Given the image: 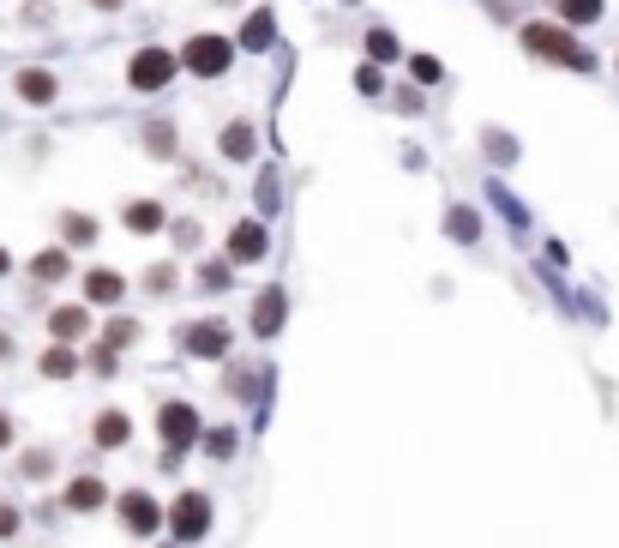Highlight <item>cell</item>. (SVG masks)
Here are the masks:
<instances>
[{
    "instance_id": "24",
    "label": "cell",
    "mask_w": 619,
    "mask_h": 548,
    "mask_svg": "<svg viewBox=\"0 0 619 548\" xmlns=\"http://www.w3.org/2000/svg\"><path fill=\"white\" fill-rule=\"evenodd\" d=\"M199 440H205V458H217V464H223V458H235L241 434H235V428H211V434H199Z\"/></svg>"
},
{
    "instance_id": "26",
    "label": "cell",
    "mask_w": 619,
    "mask_h": 548,
    "mask_svg": "<svg viewBox=\"0 0 619 548\" xmlns=\"http://www.w3.org/2000/svg\"><path fill=\"white\" fill-rule=\"evenodd\" d=\"M409 73H415V85H439V78H445V66H439L433 54H409Z\"/></svg>"
},
{
    "instance_id": "28",
    "label": "cell",
    "mask_w": 619,
    "mask_h": 548,
    "mask_svg": "<svg viewBox=\"0 0 619 548\" xmlns=\"http://www.w3.org/2000/svg\"><path fill=\"white\" fill-rule=\"evenodd\" d=\"M445 229H452V235H464V241H476V235H481V223H476V211H452V217H445Z\"/></svg>"
},
{
    "instance_id": "30",
    "label": "cell",
    "mask_w": 619,
    "mask_h": 548,
    "mask_svg": "<svg viewBox=\"0 0 619 548\" xmlns=\"http://www.w3.org/2000/svg\"><path fill=\"white\" fill-rule=\"evenodd\" d=\"M199 284H205V289H229V265H223V260H211L205 272H199Z\"/></svg>"
},
{
    "instance_id": "13",
    "label": "cell",
    "mask_w": 619,
    "mask_h": 548,
    "mask_svg": "<svg viewBox=\"0 0 619 548\" xmlns=\"http://www.w3.org/2000/svg\"><path fill=\"white\" fill-rule=\"evenodd\" d=\"M85 296H91L97 308H121V296H127V277L109 272V265H97V272L85 277Z\"/></svg>"
},
{
    "instance_id": "27",
    "label": "cell",
    "mask_w": 619,
    "mask_h": 548,
    "mask_svg": "<svg viewBox=\"0 0 619 548\" xmlns=\"http://www.w3.org/2000/svg\"><path fill=\"white\" fill-rule=\"evenodd\" d=\"M175 284H181V272H175V265H151V272H144V289H156V296H163V289H175Z\"/></svg>"
},
{
    "instance_id": "20",
    "label": "cell",
    "mask_w": 619,
    "mask_h": 548,
    "mask_svg": "<svg viewBox=\"0 0 619 548\" xmlns=\"http://www.w3.org/2000/svg\"><path fill=\"white\" fill-rule=\"evenodd\" d=\"M271 37H277V13L271 7H253V18L241 25V49H265Z\"/></svg>"
},
{
    "instance_id": "4",
    "label": "cell",
    "mask_w": 619,
    "mask_h": 548,
    "mask_svg": "<svg viewBox=\"0 0 619 548\" xmlns=\"http://www.w3.org/2000/svg\"><path fill=\"white\" fill-rule=\"evenodd\" d=\"M163 524L175 531V543H199V536H211V495L205 488H181L175 507L163 512Z\"/></svg>"
},
{
    "instance_id": "7",
    "label": "cell",
    "mask_w": 619,
    "mask_h": 548,
    "mask_svg": "<svg viewBox=\"0 0 619 548\" xmlns=\"http://www.w3.org/2000/svg\"><path fill=\"white\" fill-rule=\"evenodd\" d=\"M121 524H127L132 536H156L163 531V507H156L144 488H127V495H121Z\"/></svg>"
},
{
    "instance_id": "37",
    "label": "cell",
    "mask_w": 619,
    "mask_h": 548,
    "mask_svg": "<svg viewBox=\"0 0 619 548\" xmlns=\"http://www.w3.org/2000/svg\"><path fill=\"white\" fill-rule=\"evenodd\" d=\"M7 272H13V253H7V248H0V277H7Z\"/></svg>"
},
{
    "instance_id": "5",
    "label": "cell",
    "mask_w": 619,
    "mask_h": 548,
    "mask_svg": "<svg viewBox=\"0 0 619 548\" xmlns=\"http://www.w3.org/2000/svg\"><path fill=\"white\" fill-rule=\"evenodd\" d=\"M175 66H181V61H175V49H156V42H144V49L127 61V85L151 97V91H163L168 78H175Z\"/></svg>"
},
{
    "instance_id": "11",
    "label": "cell",
    "mask_w": 619,
    "mask_h": 548,
    "mask_svg": "<svg viewBox=\"0 0 619 548\" xmlns=\"http://www.w3.org/2000/svg\"><path fill=\"white\" fill-rule=\"evenodd\" d=\"M49 332H54V344H85L91 338V313L78 308V301H66V308L49 313Z\"/></svg>"
},
{
    "instance_id": "34",
    "label": "cell",
    "mask_w": 619,
    "mask_h": 548,
    "mask_svg": "<svg viewBox=\"0 0 619 548\" xmlns=\"http://www.w3.org/2000/svg\"><path fill=\"white\" fill-rule=\"evenodd\" d=\"M7 446H13V416L0 410V452H7Z\"/></svg>"
},
{
    "instance_id": "12",
    "label": "cell",
    "mask_w": 619,
    "mask_h": 548,
    "mask_svg": "<svg viewBox=\"0 0 619 548\" xmlns=\"http://www.w3.org/2000/svg\"><path fill=\"white\" fill-rule=\"evenodd\" d=\"M91 440L103 446V452H115V446H127V440H132V416H127V410H103V416L91 422Z\"/></svg>"
},
{
    "instance_id": "14",
    "label": "cell",
    "mask_w": 619,
    "mask_h": 548,
    "mask_svg": "<svg viewBox=\"0 0 619 548\" xmlns=\"http://www.w3.org/2000/svg\"><path fill=\"white\" fill-rule=\"evenodd\" d=\"M253 145H258L253 121H229V127L217 133V151L229 157V163H247V157H253Z\"/></svg>"
},
{
    "instance_id": "3",
    "label": "cell",
    "mask_w": 619,
    "mask_h": 548,
    "mask_svg": "<svg viewBox=\"0 0 619 548\" xmlns=\"http://www.w3.org/2000/svg\"><path fill=\"white\" fill-rule=\"evenodd\" d=\"M156 434H163V464H175L181 452H193V440L205 428H199V410L187 404V398H168V404L156 410Z\"/></svg>"
},
{
    "instance_id": "29",
    "label": "cell",
    "mask_w": 619,
    "mask_h": 548,
    "mask_svg": "<svg viewBox=\"0 0 619 548\" xmlns=\"http://www.w3.org/2000/svg\"><path fill=\"white\" fill-rule=\"evenodd\" d=\"M355 91H367V97H379L386 91V78H379V66L367 61V66H355Z\"/></svg>"
},
{
    "instance_id": "22",
    "label": "cell",
    "mask_w": 619,
    "mask_h": 548,
    "mask_svg": "<svg viewBox=\"0 0 619 548\" xmlns=\"http://www.w3.org/2000/svg\"><path fill=\"white\" fill-rule=\"evenodd\" d=\"M144 338V326H139V320H109V326H103V350H132V344H139Z\"/></svg>"
},
{
    "instance_id": "25",
    "label": "cell",
    "mask_w": 619,
    "mask_h": 548,
    "mask_svg": "<svg viewBox=\"0 0 619 548\" xmlns=\"http://www.w3.org/2000/svg\"><path fill=\"white\" fill-rule=\"evenodd\" d=\"M367 61H397V37H391V30H367Z\"/></svg>"
},
{
    "instance_id": "1",
    "label": "cell",
    "mask_w": 619,
    "mask_h": 548,
    "mask_svg": "<svg viewBox=\"0 0 619 548\" xmlns=\"http://www.w3.org/2000/svg\"><path fill=\"white\" fill-rule=\"evenodd\" d=\"M523 49L535 54V61H554V66H571V73H595V54L583 49L578 37H571L559 18H535V25H523Z\"/></svg>"
},
{
    "instance_id": "18",
    "label": "cell",
    "mask_w": 619,
    "mask_h": 548,
    "mask_svg": "<svg viewBox=\"0 0 619 548\" xmlns=\"http://www.w3.org/2000/svg\"><path fill=\"white\" fill-rule=\"evenodd\" d=\"M607 13V0H554V18L566 30H578V25H595V18Z\"/></svg>"
},
{
    "instance_id": "9",
    "label": "cell",
    "mask_w": 619,
    "mask_h": 548,
    "mask_svg": "<svg viewBox=\"0 0 619 548\" xmlns=\"http://www.w3.org/2000/svg\"><path fill=\"white\" fill-rule=\"evenodd\" d=\"M13 91H18V103H25V109H49L54 97H61V85H54L49 66H18Z\"/></svg>"
},
{
    "instance_id": "15",
    "label": "cell",
    "mask_w": 619,
    "mask_h": 548,
    "mask_svg": "<svg viewBox=\"0 0 619 548\" xmlns=\"http://www.w3.org/2000/svg\"><path fill=\"white\" fill-rule=\"evenodd\" d=\"M121 223H127L132 235H156L168 223V211L156 205V199H132V205H121Z\"/></svg>"
},
{
    "instance_id": "16",
    "label": "cell",
    "mask_w": 619,
    "mask_h": 548,
    "mask_svg": "<svg viewBox=\"0 0 619 548\" xmlns=\"http://www.w3.org/2000/svg\"><path fill=\"white\" fill-rule=\"evenodd\" d=\"M61 500H66V507H73V512H97V507H103V500H109V488H103V476H73Z\"/></svg>"
},
{
    "instance_id": "21",
    "label": "cell",
    "mask_w": 619,
    "mask_h": 548,
    "mask_svg": "<svg viewBox=\"0 0 619 548\" xmlns=\"http://www.w3.org/2000/svg\"><path fill=\"white\" fill-rule=\"evenodd\" d=\"M66 272H73V253H66V248H49V253L30 260V277H37V284H61Z\"/></svg>"
},
{
    "instance_id": "35",
    "label": "cell",
    "mask_w": 619,
    "mask_h": 548,
    "mask_svg": "<svg viewBox=\"0 0 619 548\" xmlns=\"http://www.w3.org/2000/svg\"><path fill=\"white\" fill-rule=\"evenodd\" d=\"M85 7H97V13H121L127 0H85Z\"/></svg>"
},
{
    "instance_id": "31",
    "label": "cell",
    "mask_w": 619,
    "mask_h": 548,
    "mask_svg": "<svg viewBox=\"0 0 619 548\" xmlns=\"http://www.w3.org/2000/svg\"><path fill=\"white\" fill-rule=\"evenodd\" d=\"M277 194H283V187H277V175H265V182H258V211H277V205H283Z\"/></svg>"
},
{
    "instance_id": "23",
    "label": "cell",
    "mask_w": 619,
    "mask_h": 548,
    "mask_svg": "<svg viewBox=\"0 0 619 548\" xmlns=\"http://www.w3.org/2000/svg\"><path fill=\"white\" fill-rule=\"evenodd\" d=\"M144 145H151V157H175V145H181V133L168 127V121H151V127H144Z\"/></svg>"
},
{
    "instance_id": "17",
    "label": "cell",
    "mask_w": 619,
    "mask_h": 548,
    "mask_svg": "<svg viewBox=\"0 0 619 548\" xmlns=\"http://www.w3.org/2000/svg\"><path fill=\"white\" fill-rule=\"evenodd\" d=\"M61 248H97V217H85V211H61Z\"/></svg>"
},
{
    "instance_id": "32",
    "label": "cell",
    "mask_w": 619,
    "mask_h": 548,
    "mask_svg": "<svg viewBox=\"0 0 619 548\" xmlns=\"http://www.w3.org/2000/svg\"><path fill=\"white\" fill-rule=\"evenodd\" d=\"M7 536H18V507L13 500H0V543H7Z\"/></svg>"
},
{
    "instance_id": "19",
    "label": "cell",
    "mask_w": 619,
    "mask_h": 548,
    "mask_svg": "<svg viewBox=\"0 0 619 548\" xmlns=\"http://www.w3.org/2000/svg\"><path fill=\"white\" fill-rule=\"evenodd\" d=\"M37 368H42V379H73L78 374V344H49Z\"/></svg>"
},
{
    "instance_id": "8",
    "label": "cell",
    "mask_w": 619,
    "mask_h": 548,
    "mask_svg": "<svg viewBox=\"0 0 619 548\" xmlns=\"http://www.w3.org/2000/svg\"><path fill=\"white\" fill-rule=\"evenodd\" d=\"M265 248H271V235H265V223L247 217L229 229V265H258L265 260Z\"/></svg>"
},
{
    "instance_id": "10",
    "label": "cell",
    "mask_w": 619,
    "mask_h": 548,
    "mask_svg": "<svg viewBox=\"0 0 619 548\" xmlns=\"http://www.w3.org/2000/svg\"><path fill=\"white\" fill-rule=\"evenodd\" d=\"M283 320H289V301H283V289H258V301H253V332L258 338H277L283 332Z\"/></svg>"
},
{
    "instance_id": "33",
    "label": "cell",
    "mask_w": 619,
    "mask_h": 548,
    "mask_svg": "<svg viewBox=\"0 0 619 548\" xmlns=\"http://www.w3.org/2000/svg\"><path fill=\"white\" fill-rule=\"evenodd\" d=\"M54 470V452H25V476H49Z\"/></svg>"
},
{
    "instance_id": "6",
    "label": "cell",
    "mask_w": 619,
    "mask_h": 548,
    "mask_svg": "<svg viewBox=\"0 0 619 548\" xmlns=\"http://www.w3.org/2000/svg\"><path fill=\"white\" fill-rule=\"evenodd\" d=\"M181 344H187V356H199V362H223L229 344H235V332H229L223 313H211V320H193V326L181 332Z\"/></svg>"
},
{
    "instance_id": "36",
    "label": "cell",
    "mask_w": 619,
    "mask_h": 548,
    "mask_svg": "<svg viewBox=\"0 0 619 548\" xmlns=\"http://www.w3.org/2000/svg\"><path fill=\"white\" fill-rule=\"evenodd\" d=\"M0 362H13V338L7 332H0Z\"/></svg>"
},
{
    "instance_id": "2",
    "label": "cell",
    "mask_w": 619,
    "mask_h": 548,
    "mask_svg": "<svg viewBox=\"0 0 619 548\" xmlns=\"http://www.w3.org/2000/svg\"><path fill=\"white\" fill-rule=\"evenodd\" d=\"M175 61L187 66L193 78H223L235 66V37H217V30H199V37L181 42V54Z\"/></svg>"
}]
</instances>
